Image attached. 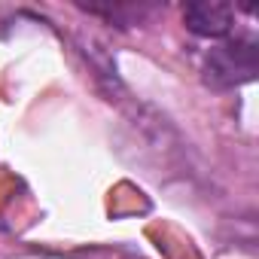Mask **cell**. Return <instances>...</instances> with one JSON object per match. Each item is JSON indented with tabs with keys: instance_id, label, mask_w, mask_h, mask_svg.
Masks as SVG:
<instances>
[{
	"instance_id": "cell-1",
	"label": "cell",
	"mask_w": 259,
	"mask_h": 259,
	"mask_svg": "<svg viewBox=\"0 0 259 259\" xmlns=\"http://www.w3.org/2000/svg\"><path fill=\"white\" fill-rule=\"evenodd\" d=\"M259 73V46L253 40L235 37L213 46L204 58V82L213 89H235Z\"/></svg>"
},
{
	"instance_id": "cell-2",
	"label": "cell",
	"mask_w": 259,
	"mask_h": 259,
	"mask_svg": "<svg viewBox=\"0 0 259 259\" xmlns=\"http://www.w3.org/2000/svg\"><path fill=\"white\" fill-rule=\"evenodd\" d=\"M183 22L192 34L207 37V40H223L235 28V7L217 4V0H201V4H186L183 7Z\"/></svg>"
}]
</instances>
